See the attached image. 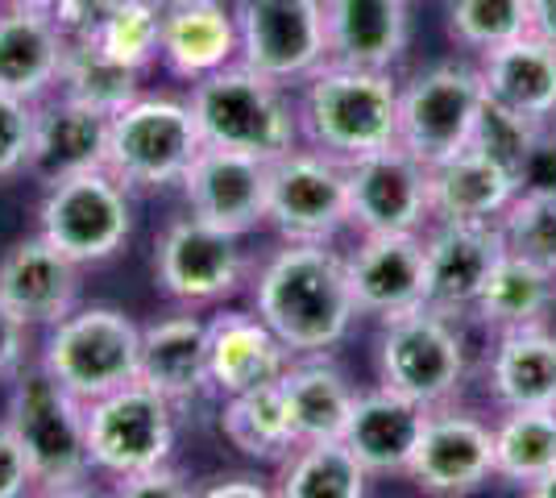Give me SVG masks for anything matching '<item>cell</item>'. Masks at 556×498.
Instances as JSON below:
<instances>
[{"instance_id":"f907efd6","label":"cell","mask_w":556,"mask_h":498,"mask_svg":"<svg viewBox=\"0 0 556 498\" xmlns=\"http://www.w3.org/2000/svg\"><path fill=\"white\" fill-rule=\"evenodd\" d=\"M0 4H9V9H29V13H50V17H54V9H59L63 0H0Z\"/></svg>"},{"instance_id":"f1b7e54d","label":"cell","mask_w":556,"mask_h":498,"mask_svg":"<svg viewBox=\"0 0 556 498\" xmlns=\"http://www.w3.org/2000/svg\"><path fill=\"white\" fill-rule=\"evenodd\" d=\"M490 100L532 117L535 125H556V47L540 34H523L507 47L473 59Z\"/></svg>"},{"instance_id":"e0dca14e","label":"cell","mask_w":556,"mask_h":498,"mask_svg":"<svg viewBox=\"0 0 556 498\" xmlns=\"http://www.w3.org/2000/svg\"><path fill=\"white\" fill-rule=\"evenodd\" d=\"M266 183H270V163L204 145L187 166L179 195L191 216L216 229H229L237 238H250L266 225Z\"/></svg>"},{"instance_id":"d6a6232c","label":"cell","mask_w":556,"mask_h":498,"mask_svg":"<svg viewBox=\"0 0 556 498\" xmlns=\"http://www.w3.org/2000/svg\"><path fill=\"white\" fill-rule=\"evenodd\" d=\"M278 498H370V474L345 440H303L278 461Z\"/></svg>"},{"instance_id":"484cf974","label":"cell","mask_w":556,"mask_h":498,"mask_svg":"<svg viewBox=\"0 0 556 498\" xmlns=\"http://www.w3.org/2000/svg\"><path fill=\"white\" fill-rule=\"evenodd\" d=\"M63 54L67 34L50 13L0 4V92L25 104L50 100L59 92Z\"/></svg>"},{"instance_id":"ffe728a7","label":"cell","mask_w":556,"mask_h":498,"mask_svg":"<svg viewBox=\"0 0 556 498\" xmlns=\"http://www.w3.org/2000/svg\"><path fill=\"white\" fill-rule=\"evenodd\" d=\"M138 382L159 391L175 411L195 407L212 395L208 374V316L200 311H170L141 324V366Z\"/></svg>"},{"instance_id":"2e32d148","label":"cell","mask_w":556,"mask_h":498,"mask_svg":"<svg viewBox=\"0 0 556 498\" xmlns=\"http://www.w3.org/2000/svg\"><path fill=\"white\" fill-rule=\"evenodd\" d=\"M503 254L507 245L498 225L432 220L424 229V304L453 320H469Z\"/></svg>"},{"instance_id":"8fae6325","label":"cell","mask_w":556,"mask_h":498,"mask_svg":"<svg viewBox=\"0 0 556 498\" xmlns=\"http://www.w3.org/2000/svg\"><path fill=\"white\" fill-rule=\"evenodd\" d=\"M179 411L146 382L88 404V452L96 474L129 477L175 461Z\"/></svg>"},{"instance_id":"74e56055","label":"cell","mask_w":556,"mask_h":498,"mask_svg":"<svg viewBox=\"0 0 556 498\" xmlns=\"http://www.w3.org/2000/svg\"><path fill=\"white\" fill-rule=\"evenodd\" d=\"M503 245L556 274V191H519L503 220Z\"/></svg>"},{"instance_id":"4dcf8cb0","label":"cell","mask_w":556,"mask_h":498,"mask_svg":"<svg viewBox=\"0 0 556 498\" xmlns=\"http://www.w3.org/2000/svg\"><path fill=\"white\" fill-rule=\"evenodd\" d=\"M556 304V274L535 266V261L519 258V254H503L498 266L490 270L486 286L473 304V316L482 329L507 332L523 329V324H544V316Z\"/></svg>"},{"instance_id":"7dc6e473","label":"cell","mask_w":556,"mask_h":498,"mask_svg":"<svg viewBox=\"0 0 556 498\" xmlns=\"http://www.w3.org/2000/svg\"><path fill=\"white\" fill-rule=\"evenodd\" d=\"M528 4H532V34L556 47V0H528Z\"/></svg>"},{"instance_id":"ab89813d","label":"cell","mask_w":556,"mask_h":498,"mask_svg":"<svg viewBox=\"0 0 556 498\" xmlns=\"http://www.w3.org/2000/svg\"><path fill=\"white\" fill-rule=\"evenodd\" d=\"M34 113L38 104H25L0 92V183L29 175V154H34Z\"/></svg>"},{"instance_id":"4fadbf2b","label":"cell","mask_w":556,"mask_h":498,"mask_svg":"<svg viewBox=\"0 0 556 498\" xmlns=\"http://www.w3.org/2000/svg\"><path fill=\"white\" fill-rule=\"evenodd\" d=\"M241 63L300 88L328 63L325 0H237Z\"/></svg>"},{"instance_id":"e575fe53","label":"cell","mask_w":556,"mask_h":498,"mask_svg":"<svg viewBox=\"0 0 556 498\" xmlns=\"http://www.w3.org/2000/svg\"><path fill=\"white\" fill-rule=\"evenodd\" d=\"M556 465V407L503 411L494 420V477L528 490Z\"/></svg>"},{"instance_id":"1f68e13d","label":"cell","mask_w":556,"mask_h":498,"mask_svg":"<svg viewBox=\"0 0 556 498\" xmlns=\"http://www.w3.org/2000/svg\"><path fill=\"white\" fill-rule=\"evenodd\" d=\"M220 436L241 457L278 465L287 452L300 445L291 411H287V399H282V382L254 386V391L220 399Z\"/></svg>"},{"instance_id":"5bb4252c","label":"cell","mask_w":556,"mask_h":498,"mask_svg":"<svg viewBox=\"0 0 556 498\" xmlns=\"http://www.w3.org/2000/svg\"><path fill=\"white\" fill-rule=\"evenodd\" d=\"M349 175V225L366 233H424L432 225V188L428 166L412 150L391 145L345 163Z\"/></svg>"},{"instance_id":"8992f818","label":"cell","mask_w":556,"mask_h":498,"mask_svg":"<svg viewBox=\"0 0 556 498\" xmlns=\"http://www.w3.org/2000/svg\"><path fill=\"white\" fill-rule=\"evenodd\" d=\"M38 361L79 404H96L138 382L141 324L116 304H79L47 329Z\"/></svg>"},{"instance_id":"d4e9b609","label":"cell","mask_w":556,"mask_h":498,"mask_svg":"<svg viewBox=\"0 0 556 498\" xmlns=\"http://www.w3.org/2000/svg\"><path fill=\"white\" fill-rule=\"evenodd\" d=\"M109 158V117L88 104L54 92L34 113V154L29 175L38 183H54L79 170H96Z\"/></svg>"},{"instance_id":"277c9868","label":"cell","mask_w":556,"mask_h":498,"mask_svg":"<svg viewBox=\"0 0 556 498\" xmlns=\"http://www.w3.org/2000/svg\"><path fill=\"white\" fill-rule=\"evenodd\" d=\"M4 424L17 436L38 486H79L92 474L88 404H79L42 361L9 382Z\"/></svg>"},{"instance_id":"cb8c5ba5","label":"cell","mask_w":556,"mask_h":498,"mask_svg":"<svg viewBox=\"0 0 556 498\" xmlns=\"http://www.w3.org/2000/svg\"><path fill=\"white\" fill-rule=\"evenodd\" d=\"M416 0H325L328 59L370 72H394L412 50Z\"/></svg>"},{"instance_id":"816d5d0a","label":"cell","mask_w":556,"mask_h":498,"mask_svg":"<svg viewBox=\"0 0 556 498\" xmlns=\"http://www.w3.org/2000/svg\"><path fill=\"white\" fill-rule=\"evenodd\" d=\"M154 4H170V0H154Z\"/></svg>"},{"instance_id":"603a6c76","label":"cell","mask_w":556,"mask_h":498,"mask_svg":"<svg viewBox=\"0 0 556 498\" xmlns=\"http://www.w3.org/2000/svg\"><path fill=\"white\" fill-rule=\"evenodd\" d=\"M295 354L257 311H216L208 316V374L212 395L229 399L254 386L282 382Z\"/></svg>"},{"instance_id":"7402d4cb","label":"cell","mask_w":556,"mask_h":498,"mask_svg":"<svg viewBox=\"0 0 556 498\" xmlns=\"http://www.w3.org/2000/svg\"><path fill=\"white\" fill-rule=\"evenodd\" d=\"M159 63L184 84H200V79L241 63L237 0H170L163 4Z\"/></svg>"},{"instance_id":"ee69618b","label":"cell","mask_w":556,"mask_h":498,"mask_svg":"<svg viewBox=\"0 0 556 498\" xmlns=\"http://www.w3.org/2000/svg\"><path fill=\"white\" fill-rule=\"evenodd\" d=\"M519 191H556V125L535 138L532 154L519 166Z\"/></svg>"},{"instance_id":"9a60e30c","label":"cell","mask_w":556,"mask_h":498,"mask_svg":"<svg viewBox=\"0 0 556 498\" xmlns=\"http://www.w3.org/2000/svg\"><path fill=\"white\" fill-rule=\"evenodd\" d=\"M407 482L428 498H469L494 482V424L465 407H432Z\"/></svg>"},{"instance_id":"83f0119b","label":"cell","mask_w":556,"mask_h":498,"mask_svg":"<svg viewBox=\"0 0 556 498\" xmlns=\"http://www.w3.org/2000/svg\"><path fill=\"white\" fill-rule=\"evenodd\" d=\"M428 188H432V220L498 225L519 195V179L482 150L465 145L462 154L428 166Z\"/></svg>"},{"instance_id":"30bf717a","label":"cell","mask_w":556,"mask_h":498,"mask_svg":"<svg viewBox=\"0 0 556 498\" xmlns=\"http://www.w3.org/2000/svg\"><path fill=\"white\" fill-rule=\"evenodd\" d=\"M266 229L291 245H332L349 229L345 163L300 142L270 163Z\"/></svg>"},{"instance_id":"5b68a950","label":"cell","mask_w":556,"mask_h":498,"mask_svg":"<svg viewBox=\"0 0 556 498\" xmlns=\"http://www.w3.org/2000/svg\"><path fill=\"white\" fill-rule=\"evenodd\" d=\"M34 216L38 233L67 258L79 266H104L116 254H125L138 229V191L121 183L109 166H96L42 183Z\"/></svg>"},{"instance_id":"d590c367","label":"cell","mask_w":556,"mask_h":498,"mask_svg":"<svg viewBox=\"0 0 556 498\" xmlns=\"http://www.w3.org/2000/svg\"><path fill=\"white\" fill-rule=\"evenodd\" d=\"M448 4V38L469 54H486L532 34V4L528 0H444Z\"/></svg>"},{"instance_id":"c3c4849f","label":"cell","mask_w":556,"mask_h":498,"mask_svg":"<svg viewBox=\"0 0 556 498\" xmlns=\"http://www.w3.org/2000/svg\"><path fill=\"white\" fill-rule=\"evenodd\" d=\"M34 498H109V495H96L88 482H79V486H38Z\"/></svg>"},{"instance_id":"52a82bcc","label":"cell","mask_w":556,"mask_h":498,"mask_svg":"<svg viewBox=\"0 0 556 498\" xmlns=\"http://www.w3.org/2000/svg\"><path fill=\"white\" fill-rule=\"evenodd\" d=\"M204 150L187 95L141 92L129 108L109 117V158L104 166L134 191L179 188L191 158Z\"/></svg>"},{"instance_id":"8d00e7d4","label":"cell","mask_w":556,"mask_h":498,"mask_svg":"<svg viewBox=\"0 0 556 498\" xmlns=\"http://www.w3.org/2000/svg\"><path fill=\"white\" fill-rule=\"evenodd\" d=\"M159 38H163V4L154 0H113L92 34L96 47H104L113 59L138 72H150L159 63Z\"/></svg>"},{"instance_id":"f35d334b","label":"cell","mask_w":556,"mask_h":498,"mask_svg":"<svg viewBox=\"0 0 556 498\" xmlns=\"http://www.w3.org/2000/svg\"><path fill=\"white\" fill-rule=\"evenodd\" d=\"M548 125H535L532 117H523V113H515L507 104H498V100H482V113L473 120V138L469 145L473 150H482L486 158H494L498 166H507L510 175L519 179V166L523 158L532 154L535 138L544 133Z\"/></svg>"},{"instance_id":"7a4b0ae2","label":"cell","mask_w":556,"mask_h":498,"mask_svg":"<svg viewBox=\"0 0 556 498\" xmlns=\"http://www.w3.org/2000/svg\"><path fill=\"white\" fill-rule=\"evenodd\" d=\"M399 88L394 72H370L328 59L307 84L295 88L300 133L307 145L341 163L399 145Z\"/></svg>"},{"instance_id":"9c48e42d","label":"cell","mask_w":556,"mask_h":498,"mask_svg":"<svg viewBox=\"0 0 556 498\" xmlns=\"http://www.w3.org/2000/svg\"><path fill=\"white\" fill-rule=\"evenodd\" d=\"M482 75L473 59H441L399 88V145L424 166L462 154L482 113Z\"/></svg>"},{"instance_id":"836d02e7","label":"cell","mask_w":556,"mask_h":498,"mask_svg":"<svg viewBox=\"0 0 556 498\" xmlns=\"http://www.w3.org/2000/svg\"><path fill=\"white\" fill-rule=\"evenodd\" d=\"M146 72L113 59L104 47H96L92 38H67L63 54V75H59V92L88 104L104 117H116L121 108H129L146 92Z\"/></svg>"},{"instance_id":"b9f144b4","label":"cell","mask_w":556,"mask_h":498,"mask_svg":"<svg viewBox=\"0 0 556 498\" xmlns=\"http://www.w3.org/2000/svg\"><path fill=\"white\" fill-rule=\"evenodd\" d=\"M29 366V324L0 299V382H13Z\"/></svg>"},{"instance_id":"7c38bea8","label":"cell","mask_w":556,"mask_h":498,"mask_svg":"<svg viewBox=\"0 0 556 498\" xmlns=\"http://www.w3.org/2000/svg\"><path fill=\"white\" fill-rule=\"evenodd\" d=\"M245 250L229 229L200 216H175L154 241V283L184 308H220L245 283Z\"/></svg>"},{"instance_id":"d6986e66","label":"cell","mask_w":556,"mask_h":498,"mask_svg":"<svg viewBox=\"0 0 556 498\" xmlns=\"http://www.w3.org/2000/svg\"><path fill=\"white\" fill-rule=\"evenodd\" d=\"M345 274L357 316L387 324L424 308V233H366L345 254Z\"/></svg>"},{"instance_id":"f546056e","label":"cell","mask_w":556,"mask_h":498,"mask_svg":"<svg viewBox=\"0 0 556 498\" xmlns=\"http://www.w3.org/2000/svg\"><path fill=\"white\" fill-rule=\"evenodd\" d=\"M282 399H287L300 445L303 440H341L357 386L345 379L341 366L328 361V354L295 357L291 370L282 374Z\"/></svg>"},{"instance_id":"f6af8a7d","label":"cell","mask_w":556,"mask_h":498,"mask_svg":"<svg viewBox=\"0 0 556 498\" xmlns=\"http://www.w3.org/2000/svg\"><path fill=\"white\" fill-rule=\"evenodd\" d=\"M109 4L113 0H63L54 9V22L67 38H92L96 25L104 22V13H109Z\"/></svg>"},{"instance_id":"6da1fadb","label":"cell","mask_w":556,"mask_h":498,"mask_svg":"<svg viewBox=\"0 0 556 498\" xmlns=\"http://www.w3.org/2000/svg\"><path fill=\"white\" fill-rule=\"evenodd\" d=\"M254 311L295 357L332 354L357 320L345 254L332 245L282 241V250H275L257 270Z\"/></svg>"},{"instance_id":"ba28073f","label":"cell","mask_w":556,"mask_h":498,"mask_svg":"<svg viewBox=\"0 0 556 498\" xmlns=\"http://www.w3.org/2000/svg\"><path fill=\"white\" fill-rule=\"evenodd\" d=\"M469 374V345L462 320L437 308L403 311L378 336V382L424 407H444L462 395Z\"/></svg>"},{"instance_id":"bcb514c9","label":"cell","mask_w":556,"mask_h":498,"mask_svg":"<svg viewBox=\"0 0 556 498\" xmlns=\"http://www.w3.org/2000/svg\"><path fill=\"white\" fill-rule=\"evenodd\" d=\"M195 498H278V495L270 482H262L254 474H229L208 482V486H200Z\"/></svg>"},{"instance_id":"3957f363","label":"cell","mask_w":556,"mask_h":498,"mask_svg":"<svg viewBox=\"0 0 556 498\" xmlns=\"http://www.w3.org/2000/svg\"><path fill=\"white\" fill-rule=\"evenodd\" d=\"M187 108L195 117L200 142L216 150H237L275 163L303 142L295 88H282L245 63L187 84Z\"/></svg>"},{"instance_id":"681fc988","label":"cell","mask_w":556,"mask_h":498,"mask_svg":"<svg viewBox=\"0 0 556 498\" xmlns=\"http://www.w3.org/2000/svg\"><path fill=\"white\" fill-rule=\"evenodd\" d=\"M523 495H528V498H556V465L544 477H535Z\"/></svg>"},{"instance_id":"7bdbcfd3","label":"cell","mask_w":556,"mask_h":498,"mask_svg":"<svg viewBox=\"0 0 556 498\" xmlns=\"http://www.w3.org/2000/svg\"><path fill=\"white\" fill-rule=\"evenodd\" d=\"M38 482L34 470L25 461L17 436L9 432V424H0V498H34Z\"/></svg>"},{"instance_id":"44dd1931","label":"cell","mask_w":556,"mask_h":498,"mask_svg":"<svg viewBox=\"0 0 556 498\" xmlns=\"http://www.w3.org/2000/svg\"><path fill=\"white\" fill-rule=\"evenodd\" d=\"M428 416L432 407L378 382L370 391H357L341 440L370 477H407Z\"/></svg>"},{"instance_id":"ac0fdd59","label":"cell","mask_w":556,"mask_h":498,"mask_svg":"<svg viewBox=\"0 0 556 498\" xmlns=\"http://www.w3.org/2000/svg\"><path fill=\"white\" fill-rule=\"evenodd\" d=\"M84 266L50 245L38 229L17 238L0 254V299L22 316L29 329H54L79 308Z\"/></svg>"},{"instance_id":"60d3db41","label":"cell","mask_w":556,"mask_h":498,"mask_svg":"<svg viewBox=\"0 0 556 498\" xmlns=\"http://www.w3.org/2000/svg\"><path fill=\"white\" fill-rule=\"evenodd\" d=\"M195 482L175 470V465H159V470H146V474L116 477L113 495L109 498H195Z\"/></svg>"},{"instance_id":"4316f807","label":"cell","mask_w":556,"mask_h":498,"mask_svg":"<svg viewBox=\"0 0 556 498\" xmlns=\"http://www.w3.org/2000/svg\"><path fill=\"white\" fill-rule=\"evenodd\" d=\"M486 395L498 411L556 407V332L548 324L494 332Z\"/></svg>"}]
</instances>
